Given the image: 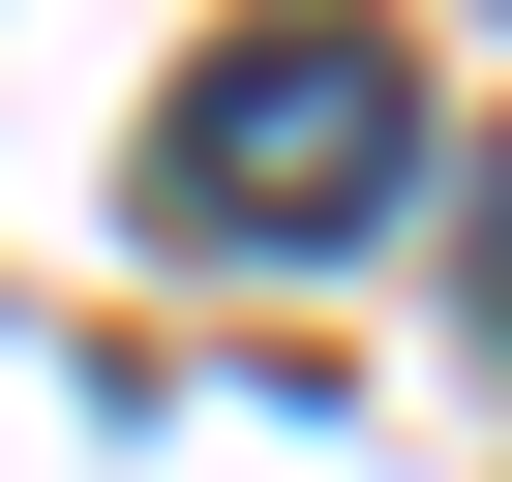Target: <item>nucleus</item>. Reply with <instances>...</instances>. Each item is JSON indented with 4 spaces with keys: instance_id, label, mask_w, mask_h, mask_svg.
<instances>
[{
    "instance_id": "1",
    "label": "nucleus",
    "mask_w": 512,
    "mask_h": 482,
    "mask_svg": "<svg viewBox=\"0 0 512 482\" xmlns=\"http://www.w3.org/2000/svg\"><path fill=\"white\" fill-rule=\"evenodd\" d=\"M422 181V61L392 31H241V61H181V121H151V211L181 241H362Z\"/></svg>"
}]
</instances>
